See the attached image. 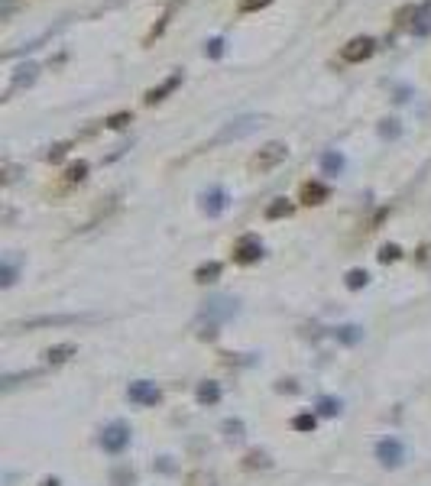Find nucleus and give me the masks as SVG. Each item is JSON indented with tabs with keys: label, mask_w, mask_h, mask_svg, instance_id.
<instances>
[{
	"label": "nucleus",
	"mask_w": 431,
	"mask_h": 486,
	"mask_svg": "<svg viewBox=\"0 0 431 486\" xmlns=\"http://www.w3.org/2000/svg\"><path fill=\"white\" fill-rule=\"evenodd\" d=\"M130 438H133V431H130V425L126 422H111L101 431V447H104L107 454H124L126 447H130Z\"/></svg>",
	"instance_id": "obj_1"
},
{
	"label": "nucleus",
	"mask_w": 431,
	"mask_h": 486,
	"mask_svg": "<svg viewBox=\"0 0 431 486\" xmlns=\"http://www.w3.org/2000/svg\"><path fill=\"white\" fill-rule=\"evenodd\" d=\"M126 399H130V405L153 409V405H159V399H162V389H159L153 380H137L126 386Z\"/></svg>",
	"instance_id": "obj_2"
},
{
	"label": "nucleus",
	"mask_w": 431,
	"mask_h": 486,
	"mask_svg": "<svg viewBox=\"0 0 431 486\" xmlns=\"http://www.w3.org/2000/svg\"><path fill=\"white\" fill-rule=\"evenodd\" d=\"M285 159H289V146L276 139V143H266V146L250 159V169L253 172H269V169H276L279 162H285Z\"/></svg>",
	"instance_id": "obj_3"
},
{
	"label": "nucleus",
	"mask_w": 431,
	"mask_h": 486,
	"mask_svg": "<svg viewBox=\"0 0 431 486\" xmlns=\"http://www.w3.org/2000/svg\"><path fill=\"white\" fill-rule=\"evenodd\" d=\"M263 127V117H240V120H231L227 127L218 133V137L211 139V146H218V143H231V139H243L250 137L253 130Z\"/></svg>",
	"instance_id": "obj_4"
},
{
	"label": "nucleus",
	"mask_w": 431,
	"mask_h": 486,
	"mask_svg": "<svg viewBox=\"0 0 431 486\" xmlns=\"http://www.w3.org/2000/svg\"><path fill=\"white\" fill-rule=\"evenodd\" d=\"M263 240L256 237V233H243L240 240H237V246H233V263L240 266H253L263 260Z\"/></svg>",
	"instance_id": "obj_5"
},
{
	"label": "nucleus",
	"mask_w": 431,
	"mask_h": 486,
	"mask_svg": "<svg viewBox=\"0 0 431 486\" xmlns=\"http://www.w3.org/2000/svg\"><path fill=\"white\" fill-rule=\"evenodd\" d=\"M373 454H376V460L386 467V470H396V467H402V460H405V444H402L399 438H383V441H376Z\"/></svg>",
	"instance_id": "obj_6"
},
{
	"label": "nucleus",
	"mask_w": 431,
	"mask_h": 486,
	"mask_svg": "<svg viewBox=\"0 0 431 486\" xmlns=\"http://www.w3.org/2000/svg\"><path fill=\"white\" fill-rule=\"evenodd\" d=\"M373 52H376V39H373V36H357V39H350V43L341 49V62L357 65V62H363V59H370Z\"/></svg>",
	"instance_id": "obj_7"
},
{
	"label": "nucleus",
	"mask_w": 431,
	"mask_h": 486,
	"mask_svg": "<svg viewBox=\"0 0 431 486\" xmlns=\"http://www.w3.org/2000/svg\"><path fill=\"white\" fill-rule=\"evenodd\" d=\"M201 211L208 214V217H221L224 211H227V204H231V198H227V191L221 188V185H211V188L201 191Z\"/></svg>",
	"instance_id": "obj_8"
},
{
	"label": "nucleus",
	"mask_w": 431,
	"mask_h": 486,
	"mask_svg": "<svg viewBox=\"0 0 431 486\" xmlns=\"http://www.w3.org/2000/svg\"><path fill=\"white\" fill-rule=\"evenodd\" d=\"M182 81H185V75H182V68H179V72H172V75H169L166 81H159L156 88H149L143 101H146V104H159V101H166V97L172 95V91H175V88L182 85Z\"/></svg>",
	"instance_id": "obj_9"
},
{
	"label": "nucleus",
	"mask_w": 431,
	"mask_h": 486,
	"mask_svg": "<svg viewBox=\"0 0 431 486\" xmlns=\"http://www.w3.org/2000/svg\"><path fill=\"white\" fill-rule=\"evenodd\" d=\"M204 318H211V321H227V318H233L237 315V302L233 298H224V295H218V298H211V302H204Z\"/></svg>",
	"instance_id": "obj_10"
},
{
	"label": "nucleus",
	"mask_w": 431,
	"mask_h": 486,
	"mask_svg": "<svg viewBox=\"0 0 431 486\" xmlns=\"http://www.w3.org/2000/svg\"><path fill=\"white\" fill-rule=\"evenodd\" d=\"M82 315H42V318H30V321H23L17 328L23 331H36V328H59V324H78Z\"/></svg>",
	"instance_id": "obj_11"
},
{
	"label": "nucleus",
	"mask_w": 431,
	"mask_h": 486,
	"mask_svg": "<svg viewBox=\"0 0 431 486\" xmlns=\"http://www.w3.org/2000/svg\"><path fill=\"white\" fill-rule=\"evenodd\" d=\"M36 75H39V65L36 62H26V65H20L17 72H13V78H10V88H7V97H13L17 91H23V88H30L32 81H36ZM3 97V101H7Z\"/></svg>",
	"instance_id": "obj_12"
},
{
	"label": "nucleus",
	"mask_w": 431,
	"mask_h": 486,
	"mask_svg": "<svg viewBox=\"0 0 431 486\" xmlns=\"http://www.w3.org/2000/svg\"><path fill=\"white\" fill-rule=\"evenodd\" d=\"M331 198V188H327L325 182H305L302 185V201L305 204H325Z\"/></svg>",
	"instance_id": "obj_13"
},
{
	"label": "nucleus",
	"mask_w": 431,
	"mask_h": 486,
	"mask_svg": "<svg viewBox=\"0 0 431 486\" xmlns=\"http://www.w3.org/2000/svg\"><path fill=\"white\" fill-rule=\"evenodd\" d=\"M221 382H214V380H204L198 386V392H195V399H198V405H218L221 402Z\"/></svg>",
	"instance_id": "obj_14"
},
{
	"label": "nucleus",
	"mask_w": 431,
	"mask_h": 486,
	"mask_svg": "<svg viewBox=\"0 0 431 486\" xmlns=\"http://www.w3.org/2000/svg\"><path fill=\"white\" fill-rule=\"evenodd\" d=\"M75 353H78L75 344H55V347L46 350V363H49V367H62V363H68Z\"/></svg>",
	"instance_id": "obj_15"
},
{
	"label": "nucleus",
	"mask_w": 431,
	"mask_h": 486,
	"mask_svg": "<svg viewBox=\"0 0 431 486\" xmlns=\"http://www.w3.org/2000/svg\"><path fill=\"white\" fill-rule=\"evenodd\" d=\"M224 273V263H218V260H208V263H201L198 269H195V282H201V286H208V282H218Z\"/></svg>",
	"instance_id": "obj_16"
},
{
	"label": "nucleus",
	"mask_w": 431,
	"mask_h": 486,
	"mask_svg": "<svg viewBox=\"0 0 431 486\" xmlns=\"http://www.w3.org/2000/svg\"><path fill=\"white\" fill-rule=\"evenodd\" d=\"M292 211H295V204L289 198H276L266 204V221H282V217H289Z\"/></svg>",
	"instance_id": "obj_17"
},
{
	"label": "nucleus",
	"mask_w": 431,
	"mask_h": 486,
	"mask_svg": "<svg viewBox=\"0 0 431 486\" xmlns=\"http://www.w3.org/2000/svg\"><path fill=\"white\" fill-rule=\"evenodd\" d=\"M321 172H325V175H341V172H344V156L334 153V149H331V153H321Z\"/></svg>",
	"instance_id": "obj_18"
},
{
	"label": "nucleus",
	"mask_w": 431,
	"mask_h": 486,
	"mask_svg": "<svg viewBox=\"0 0 431 486\" xmlns=\"http://www.w3.org/2000/svg\"><path fill=\"white\" fill-rule=\"evenodd\" d=\"M17 275H20V266H17V260H10V256H7V260L0 263V286L10 289L13 282H17Z\"/></svg>",
	"instance_id": "obj_19"
},
{
	"label": "nucleus",
	"mask_w": 431,
	"mask_h": 486,
	"mask_svg": "<svg viewBox=\"0 0 431 486\" xmlns=\"http://www.w3.org/2000/svg\"><path fill=\"white\" fill-rule=\"evenodd\" d=\"M344 286L350 289V292H360V289L370 286V273L367 269H350L347 275H344Z\"/></svg>",
	"instance_id": "obj_20"
},
{
	"label": "nucleus",
	"mask_w": 431,
	"mask_h": 486,
	"mask_svg": "<svg viewBox=\"0 0 431 486\" xmlns=\"http://www.w3.org/2000/svg\"><path fill=\"white\" fill-rule=\"evenodd\" d=\"M292 428L295 431H302V434H312L318 428V415L315 412H298L292 418Z\"/></svg>",
	"instance_id": "obj_21"
},
{
	"label": "nucleus",
	"mask_w": 431,
	"mask_h": 486,
	"mask_svg": "<svg viewBox=\"0 0 431 486\" xmlns=\"http://www.w3.org/2000/svg\"><path fill=\"white\" fill-rule=\"evenodd\" d=\"M88 169H91V166H88L84 159H78V162H72V166L65 169V182H68V185H78V182L88 179Z\"/></svg>",
	"instance_id": "obj_22"
},
{
	"label": "nucleus",
	"mask_w": 431,
	"mask_h": 486,
	"mask_svg": "<svg viewBox=\"0 0 431 486\" xmlns=\"http://www.w3.org/2000/svg\"><path fill=\"white\" fill-rule=\"evenodd\" d=\"M318 415H325V418H334V415H341V399H334V396H321V399L315 402Z\"/></svg>",
	"instance_id": "obj_23"
},
{
	"label": "nucleus",
	"mask_w": 431,
	"mask_h": 486,
	"mask_svg": "<svg viewBox=\"0 0 431 486\" xmlns=\"http://www.w3.org/2000/svg\"><path fill=\"white\" fill-rule=\"evenodd\" d=\"M175 7H179V0H172V3H169V7H166V13H162V17H159V23H156V26H153V30H149V36H146V46L153 43V39H156V36H162V30H166V26H169V20H172V13H175Z\"/></svg>",
	"instance_id": "obj_24"
},
{
	"label": "nucleus",
	"mask_w": 431,
	"mask_h": 486,
	"mask_svg": "<svg viewBox=\"0 0 431 486\" xmlns=\"http://www.w3.org/2000/svg\"><path fill=\"white\" fill-rule=\"evenodd\" d=\"M334 338L341 340V344H357V340L363 338V328H357V324H344V328L334 331Z\"/></svg>",
	"instance_id": "obj_25"
},
{
	"label": "nucleus",
	"mask_w": 431,
	"mask_h": 486,
	"mask_svg": "<svg viewBox=\"0 0 431 486\" xmlns=\"http://www.w3.org/2000/svg\"><path fill=\"white\" fill-rule=\"evenodd\" d=\"M221 428H224V438H227V441H243V431H247L240 418H227Z\"/></svg>",
	"instance_id": "obj_26"
},
{
	"label": "nucleus",
	"mask_w": 431,
	"mask_h": 486,
	"mask_svg": "<svg viewBox=\"0 0 431 486\" xmlns=\"http://www.w3.org/2000/svg\"><path fill=\"white\" fill-rule=\"evenodd\" d=\"M126 124H133V114H130V110H117V114H111V117L104 120L107 130H124Z\"/></svg>",
	"instance_id": "obj_27"
},
{
	"label": "nucleus",
	"mask_w": 431,
	"mask_h": 486,
	"mask_svg": "<svg viewBox=\"0 0 431 486\" xmlns=\"http://www.w3.org/2000/svg\"><path fill=\"white\" fill-rule=\"evenodd\" d=\"M396 260H402V246L399 243H383L379 246V263H396Z\"/></svg>",
	"instance_id": "obj_28"
},
{
	"label": "nucleus",
	"mask_w": 431,
	"mask_h": 486,
	"mask_svg": "<svg viewBox=\"0 0 431 486\" xmlns=\"http://www.w3.org/2000/svg\"><path fill=\"white\" fill-rule=\"evenodd\" d=\"M399 133H402L399 120H383V124H379V137L383 139H399Z\"/></svg>",
	"instance_id": "obj_29"
},
{
	"label": "nucleus",
	"mask_w": 431,
	"mask_h": 486,
	"mask_svg": "<svg viewBox=\"0 0 431 486\" xmlns=\"http://www.w3.org/2000/svg\"><path fill=\"white\" fill-rule=\"evenodd\" d=\"M204 55H208V59H221V55H224V39H221V36H214V39L204 46Z\"/></svg>",
	"instance_id": "obj_30"
},
{
	"label": "nucleus",
	"mask_w": 431,
	"mask_h": 486,
	"mask_svg": "<svg viewBox=\"0 0 431 486\" xmlns=\"http://www.w3.org/2000/svg\"><path fill=\"white\" fill-rule=\"evenodd\" d=\"M72 149V143H55V146H49V153H46V159L49 162H59V159H65V153Z\"/></svg>",
	"instance_id": "obj_31"
},
{
	"label": "nucleus",
	"mask_w": 431,
	"mask_h": 486,
	"mask_svg": "<svg viewBox=\"0 0 431 486\" xmlns=\"http://www.w3.org/2000/svg\"><path fill=\"white\" fill-rule=\"evenodd\" d=\"M247 467H273V460L263 451H253V454H247Z\"/></svg>",
	"instance_id": "obj_32"
},
{
	"label": "nucleus",
	"mask_w": 431,
	"mask_h": 486,
	"mask_svg": "<svg viewBox=\"0 0 431 486\" xmlns=\"http://www.w3.org/2000/svg\"><path fill=\"white\" fill-rule=\"evenodd\" d=\"M273 0H240V13H256L263 10V7H269Z\"/></svg>",
	"instance_id": "obj_33"
},
{
	"label": "nucleus",
	"mask_w": 431,
	"mask_h": 486,
	"mask_svg": "<svg viewBox=\"0 0 431 486\" xmlns=\"http://www.w3.org/2000/svg\"><path fill=\"white\" fill-rule=\"evenodd\" d=\"M17 179H20V166L7 162V166H3V185H13Z\"/></svg>",
	"instance_id": "obj_34"
},
{
	"label": "nucleus",
	"mask_w": 431,
	"mask_h": 486,
	"mask_svg": "<svg viewBox=\"0 0 431 486\" xmlns=\"http://www.w3.org/2000/svg\"><path fill=\"white\" fill-rule=\"evenodd\" d=\"M42 486H59V480H55V476H46V480H42Z\"/></svg>",
	"instance_id": "obj_35"
}]
</instances>
